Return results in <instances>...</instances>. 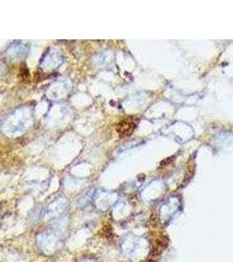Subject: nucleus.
Wrapping results in <instances>:
<instances>
[{
    "label": "nucleus",
    "instance_id": "obj_1",
    "mask_svg": "<svg viewBox=\"0 0 233 262\" xmlns=\"http://www.w3.org/2000/svg\"><path fill=\"white\" fill-rule=\"evenodd\" d=\"M136 126V120L133 117H128L122 120L116 127L117 133L121 137H128L133 133Z\"/></svg>",
    "mask_w": 233,
    "mask_h": 262
},
{
    "label": "nucleus",
    "instance_id": "obj_2",
    "mask_svg": "<svg viewBox=\"0 0 233 262\" xmlns=\"http://www.w3.org/2000/svg\"><path fill=\"white\" fill-rule=\"evenodd\" d=\"M81 262H92V261H90V260H84V261H81Z\"/></svg>",
    "mask_w": 233,
    "mask_h": 262
}]
</instances>
